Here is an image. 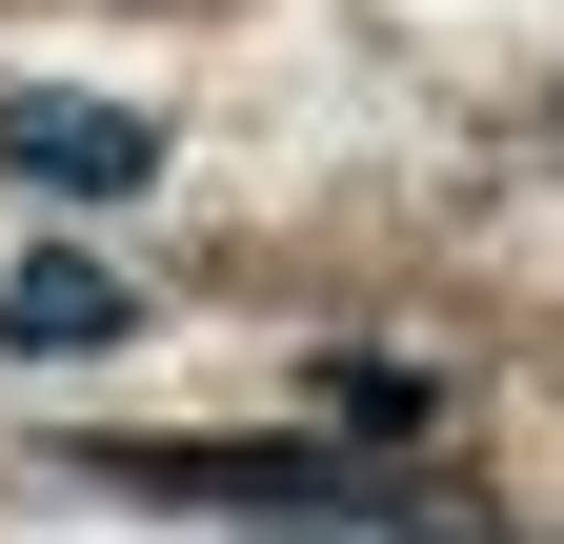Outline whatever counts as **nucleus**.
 Instances as JSON below:
<instances>
[{"label":"nucleus","instance_id":"nucleus-4","mask_svg":"<svg viewBox=\"0 0 564 544\" xmlns=\"http://www.w3.org/2000/svg\"><path fill=\"white\" fill-rule=\"evenodd\" d=\"M303 403H323L343 444H423V424H444V383L383 363V344H323V363H303Z\"/></svg>","mask_w":564,"mask_h":544},{"label":"nucleus","instance_id":"nucleus-1","mask_svg":"<svg viewBox=\"0 0 564 544\" xmlns=\"http://www.w3.org/2000/svg\"><path fill=\"white\" fill-rule=\"evenodd\" d=\"M141 504H242V524H464V485H423L403 444H82Z\"/></svg>","mask_w":564,"mask_h":544},{"label":"nucleus","instance_id":"nucleus-3","mask_svg":"<svg viewBox=\"0 0 564 544\" xmlns=\"http://www.w3.org/2000/svg\"><path fill=\"white\" fill-rule=\"evenodd\" d=\"M121 323H141V283H121V262H21V283H0V363H101L121 344Z\"/></svg>","mask_w":564,"mask_h":544},{"label":"nucleus","instance_id":"nucleus-2","mask_svg":"<svg viewBox=\"0 0 564 544\" xmlns=\"http://www.w3.org/2000/svg\"><path fill=\"white\" fill-rule=\"evenodd\" d=\"M0 162H21L41 202H141V182H162V121H121V101H61V81H21V101H0Z\"/></svg>","mask_w":564,"mask_h":544}]
</instances>
